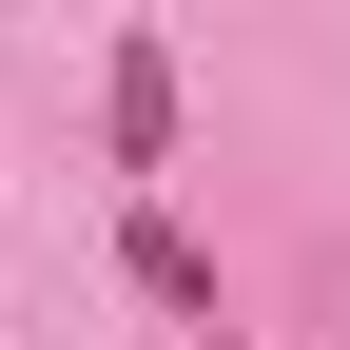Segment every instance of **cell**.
<instances>
[{
    "instance_id": "obj_1",
    "label": "cell",
    "mask_w": 350,
    "mask_h": 350,
    "mask_svg": "<svg viewBox=\"0 0 350 350\" xmlns=\"http://www.w3.org/2000/svg\"><path fill=\"white\" fill-rule=\"evenodd\" d=\"M98 117H117V156H175V59H156V39H117V98Z\"/></svg>"
},
{
    "instance_id": "obj_2",
    "label": "cell",
    "mask_w": 350,
    "mask_h": 350,
    "mask_svg": "<svg viewBox=\"0 0 350 350\" xmlns=\"http://www.w3.org/2000/svg\"><path fill=\"white\" fill-rule=\"evenodd\" d=\"M117 253H137V292H156V312H214V253L175 234V214H137V234H117Z\"/></svg>"
}]
</instances>
